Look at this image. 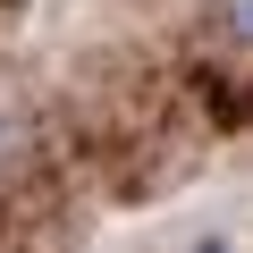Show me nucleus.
Segmentation results:
<instances>
[{
	"instance_id": "nucleus-1",
	"label": "nucleus",
	"mask_w": 253,
	"mask_h": 253,
	"mask_svg": "<svg viewBox=\"0 0 253 253\" xmlns=\"http://www.w3.org/2000/svg\"><path fill=\"white\" fill-rule=\"evenodd\" d=\"M194 253H228V236H203V245H194Z\"/></svg>"
}]
</instances>
